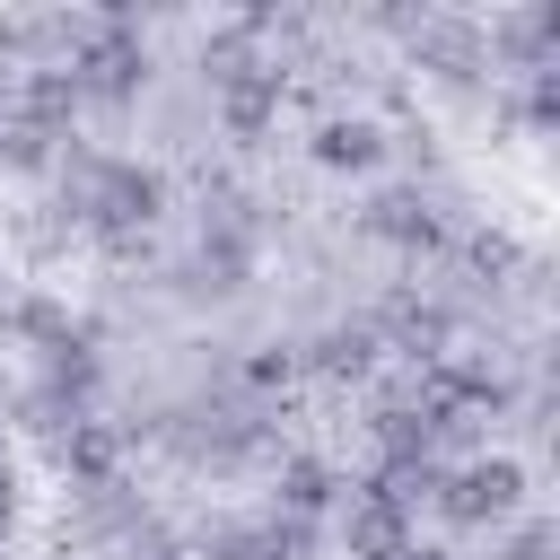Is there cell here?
Segmentation results:
<instances>
[{
  "label": "cell",
  "mask_w": 560,
  "mask_h": 560,
  "mask_svg": "<svg viewBox=\"0 0 560 560\" xmlns=\"http://www.w3.org/2000/svg\"><path fill=\"white\" fill-rule=\"evenodd\" d=\"M332 490H341V481H332V464H315V455L280 464V516H298V525H306V516H324V508H332Z\"/></svg>",
  "instance_id": "ba28073f"
},
{
  "label": "cell",
  "mask_w": 560,
  "mask_h": 560,
  "mask_svg": "<svg viewBox=\"0 0 560 560\" xmlns=\"http://www.w3.org/2000/svg\"><path fill=\"white\" fill-rule=\"evenodd\" d=\"M210 560H306V525H298V516H271V525H254V534H228Z\"/></svg>",
  "instance_id": "9c48e42d"
},
{
  "label": "cell",
  "mask_w": 560,
  "mask_h": 560,
  "mask_svg": "<svg viewBox=\"0 0 560 560\" xmlns=\"http://www.w3.org/2000/svg\"><path fill=\"white\" fill-rule=\"evenodd\" d=\"M289 368H298V350H289V341H262V350L245 359V376H254V385H289Z\"/></svg>",
  "instance_id": "4fadbf2b"
},
{
  "label": "cell",
  "mask_w": 560,
  "mask_h": 560,
  "mask_svg": "<svg viewBox=\"0 0 560 560\" xmlns=\"http://www.w3.org/2000/svg\"><path fill=\"white\" fill-rule=\"evenodd\" d=\"M105 455H114V446H105V429H88V420H70V438H61V464L96 481V472H105Z\"/></svg>",
  "instance_id": "7c38bea8"
},
{
  "label": "cell",
  "mask_w": 560,
  "mask_h": 560,
  "mask_svg": "<svg viewBox=\"0 0 560 560\" xmlns=\"http://www.w3.org/2000/svg\"><path fill=\"white\" fill-rule=\"evenodd\" d=\"M385 158V131L368 122V114H332L324 131H315V166H332V175H368Z\"/></svg>",
  "instance_id": "8992f818"
},
{
  "label": "cell",
  "mask_w": 560,
  "mask_h": 560,
  "mask_svg": "<svg viewBox=\"0 0 560 560\" xmlns=\"http://www.w3.org/2000/svg\"><path fill=\"white\" fill-rule=\"evenodd\" d=\"M158 210H166V175H158V166H131V158L88 166V219H96L114 245H131Z\"/></svg>",
  "instance_id": "7a4b0ae2"
},
{
  "label": "cell",
  "mask_w": 560,
  "mask_h": 560,
  "mask_svg": "<svg viewBox=\"0 0 560 560\" xmlns=\"http://www.w3.org/2000/svg\"><path fill=\"white\" fill-rule=\"evenodd\" d=\"M368 359H376V332H368V324H332V332L315 341V368H324V376H368Z\"/></svg>",
  "instance_id": "8fae6325"
},
{
  "label": "cell",
  "mask_w": 560,
  "mask_h": 560,
  "mask_svg": "<svg viewBox=\"0 0 560 560\" xmlns=\"http://www.w3.org/2000/svg\"><path fill=\"white\" fill-rule=\"evenodd\" d=\"M219 114H228V131H236V140H254V131L280 114V70H271V61L228 70V79H219Z\"/></svg>",
  "instance_id": "5b68a950"
},
{
  "label": "cell",
  "mask_w": 560,
  "mask_h": 560,
  "mask_svg": "<svg viewBox=\"0 0 560 560\" xmlns=\"http://www.w3.org/2000/svg\"><path fill=\"white\" fill-rule=\"evenodd\" d=\"M341 542H350V560H411V551H420V542H411V508H394L385 490H350Z\"/></svg>",
  "instance_id": "277c9868"
},
{
  "label": "cell",
  "mask_w": 560,
  "mask_h": 560,
  "mask_svg": "<svg viewBox=\"0 0 560 560\" xmlns=\"http://www.w3.org/2000/svg\"><path fill=\"white\" fill-rule=\"evenodd\" d=\"M394 341L411 350V359H438V341H446V306H429V298H394Z\"/></svg>",
  "instance_id": "30bf717a"
},
{
  "label": "cell",
  "mask_w": 560,
  "mask_h": 560,
  "mask_svg": "<svg viewBox=\"0 0 560 560\" xmlns=\"http://www.w3.org/2000/svg\"><path fill=\"white\" fill-rule=\"evenodd\" d=\"M368 236H385V245H438V210L420 192H376L368 201Z\"/></svg>",
  "instance_id": "52a82bcc"
},
{
  "label": "cell",
  "mask_w": 560,
  "mask_h": 560,
  "mask_svg": "<svg viewBox=\"0 0 560 560\" xmlns=\"http://www.w3.org/2000/svg\"><path fill=\"white\" fill-rule=\"evenodd\" d=\"M508 560H551V525H542V516H534V525H525V534H516V542H508Z\"/></svg>",
  "instance_id": "5bb4252c"
},
{
  "label": "cell",
  "mask_w": 560,
  "mask_h": 560,
  "mask_svg": "<svg viewBox=\"0 0 560 560\" xmlns=\"http://www.w3.org/2000/svg\"><path fill=\"white\" fill-rule=\"evenodd\" d=\"M140 79H149V52H140V35H131L122 9L96 18V26H79V52H70V88L79 96L122 105V96H140Z\"/></svg>",
  "instance_id": "6da1fadb"
},
{
  "label": "cell",
  "mask_w": 560,
  "mask_h": 560,
  "mask_svg": "<svg viewBox=\"0 0 560 560\" xmlns=\"http://www.w3.org/2000/svg\"><path fill=\"white\" fill-rule=\"evenodd\" d=\"M516 499H525V464L516 455H472V464H455L438 481V516L446 525H499V516H516Z\"/></svg>",
  "instance_id": "3957f363"
}]
</instances>
